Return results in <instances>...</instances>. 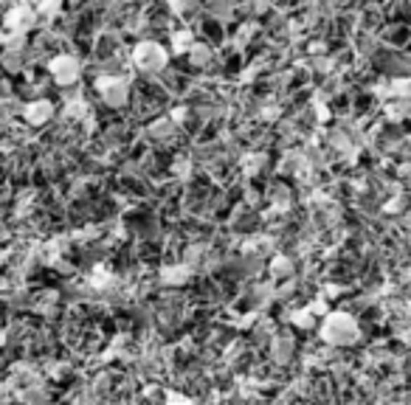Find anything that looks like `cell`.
Here are the masks:
<instances>
[{
	"instance_id": "6da1fadb",
	"label": "cell",
	"mask_w": 411,
	"mask_h": 405,
	"mask_svg": "<svg viewBox=\"0 0 411 405\" xmlns=\"http://www.w3.org/2000/svg\"><path fill=\"white\" fill-rule=\"evenodd\" d=\"M318 335L327 346H335V349H346V346H355L361 341V327L355 321V315H349L346 310H338V313H330L321 327H318Z\"/></svg>"
},
{
	"instance_id": "7a4b0ae2",
	"label": "cell",
	"mask_w": 411,
	"mask_h": 405,
	"mask_svg": "<svg viewBox=\"0 0 411 405\" xmlns=\"http://www.w3.org/2000/svg\"><path fill=\"white\" fill-rule=\"evenodd\" d=\"M133 65L144 74V76H155V74H163V68L169 65V54L161 43L155 40H141L135 48H133Z\"/></svg>"
},
{
	"instance_id": "3957f363",
	"label": "cell",
	"mask_w": 411,
	"mask_h": 405,
	"mask_svg": "<svg viewBox=\"0 0 411 405\" xmlns=\"http://www.w3.org/2000/svg\"><path fill=\"white\" fill-rule=\"evenodd\" d=\"M48 74L51 79L65 90V88H74L82 76V62L74 57V54H57L51 62H48Z\"/></svg>"
},
{
	"instance_id": "277c9868",
	"label": "cell",
	"mask_w": 411,
	"mask_h": 405,
	"mask_svg": "<svg viewBox=\"0 0 411 405\" xmlns=\"http://www.w3.org/2000/svg\"><path fill=\"white\" fill-rule=\"evenodd\" d=\"M96 93L110 110H121L130 102V82L121 76H102L96 82Z\"/></svg>"
},
{
	"instance_id": "5b68a950",
	"label": "cell",
	"mask_w": 411,
	"mask_h": 405,
	"mask_svg": "<svg viewBox=\"0 0 411 405\" xmlns=\"http://www.w3.org/2000/svg\"><path fill=\"white\" fill-rule=\"evenodd\" d=\"M37 26H40V20H37V12H34L32 4H15V6L4 15V29H6V32L32 34Z\"/></svg>"
},
{
	"instance_id": "8992f818",
	"label": "cell",
	"mask_w": 411,
	"mask_h": 405,
	"mask_svg": "<svg viewBox=\"0 0 411 405\" xmlns=\"http://www.w3.org/2000/svg\"><path fill=\"white\" fill-rule=\"evenodd\" d=\"M54 104L48 102V99H32V102H26L23 104V121L29 124V127H46V124H51L54 121Z\"/></svg>"
},
{
	"instance_id": "52a82bcc",
	"label": "cell",
	"mask_w": 411,
	"mask_h": 405,
	"mask_svg": "<svg viewBox=\"0 0 411 405\" xmlns=\"http://www.w3.org/2000/svg\"><path fill=\"white\" fill-rule=\"evenodd\" d=\"M29 68V51H6L0 48V71L9 74V76H18Z\"/></svg>"
},
{
	"instance_id": "ba28073f",
	"label": "cell",
	"mask_w": 411,
	"mask_h": 405,
	"mask_svg": "<svg viewBox=\"0 0 411 405\" xmlns=\"http://www.w3.org/2000/svg\"><path fill=\"white\" fill-rule=\"evenodd\" d=\"M175 132H177V124H175L172 118H166V116L155 118V121L147 127V135H149L152 141H158V144H166V141H172V138H175Z\"/></svg>"
},
{
	"instance_id": "9c48e42d",
	"label": "cell",
	"mask_w": 411,
	"mask_h": 405,
	"mask_svg": "<svg viewBox=\"0 0 411 405\" xmlns=\"http://www.w3.org/2000/svg\"><path fill=\"white\" fill-rule=\"evenodd\" d=\"M212 60H215L212 46H206V43L191 46V51H189V65L191 68H212Z\"/></svg>"
},
{
	"instance_id": "30bf717a",
	"label": "cell",
	"mask_w": 411,
	"mask_h": 405,
	"mask_svg": "<svg viewBox=\"0 0 411 405\" xmlns=\"http://www.w3.org/2000/svg\"><path fill=\"white\" fill-rule=\"evenodd\" d=\"M161 279L166 284H186L191 279V268L189 265H169V268L161 270Z\"/></svg>"
},
{
	"instance_id": "8fae6325",
	"label": "cell",
	"mask_w": 411,
	"mask_h": 405,
	"mask_svg": "<svg viewBox=\"0 0 411 405\" xmlns=\"http://www.w3.org/2000/svg\"><path fill=\"white\" fill-rule=\"evenodd\" d=\"M271 273H274V279L285 282V279L293 276V262H290L288 256H274V259H271Z\"/></svg>"
},
{
	"instance_id": "7c38bea8",
	"label": "cell",
	"mask_w": 411,
	"mask_h": 405,
	"mask_svg": "<svg viewBox=\"0 0 411 405\" xmlns=\"http://www.w3.org/2000/svg\"><path fill=\"white\" fill-rule=\"evenodd\" d=\"M191 46H194V34L186 29V32H177V34H172V51L175 54H189L191 51Z\"/></svg>"
},
{
	"instance_id": "4fadbf2b",
	"label": "cell",
	"mask_w": 411,
	"mask_h": 405,
	"mask_svg": "<svg viewBox=\"0 0 411 405\" xmlns=\"http://www.w3.org/2000/svg\"><path fill=\"white\" fill-rule=\"evenodd\" d=\"M166 405H194V402H191L189 397H183V394H175V391H172V394H166Z\"/></svg>"
}]
</instances>
